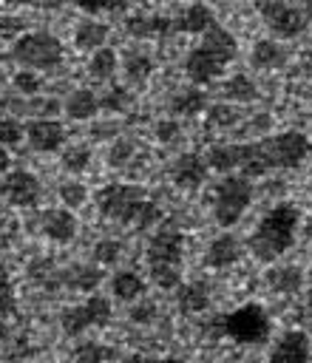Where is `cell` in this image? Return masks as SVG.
<instances>
[{"instance_id":"obj_9","label":"cell","mask_w":312,"mask_h":363,"mask_svg":"<svg viewBox=\"0 0 312 363\" xmlns=\"http://www.w3.org/2000/svg\"><path fill=\"white\" fill-rule=\"evenodd\" d=\"M108 320H111V301L102 298V295H91L82 303L68 306L60 315V326L68 337H77V335H82L88 329H96V326H105Z\"/></svg>"},{"instance_id":"obj_33","label":"cell","mask_w":312,"mask_h":363,"mask_svg":"<svg viewBox=\"0 0 312 363\" xmlns=\"http://www.w3.org/2000/svg\"><path fill=\"white\" fill-rule=\"evenodd\" d=\"M113 357V349L96 343V340H79L71 352V360L74 363H105Z\"/></svg>"},{"instance_id":"obj_5","label":"cell","mask_w":312,"mask_h":363,"mask_svg":"<svg viewBox=\"0 0 312 363\" xmlns=\"http://www.w3.org/2000/svg\"><path fill=\"white\" fill-rule=\"evenodd\" d=\"M250 201H252L250 179H244L241 173H227L213 190V216L221 227H233L244 216Z\"/></svg>"},{"instance_id":"obj_16","label":"cell","mask_w":312,"mask_h":363,"mask_svg":"<svg viewBox=\"0 0 312 363\" xmlns=\"http://www.w3.org/2000/svg\"><path fill=\"white\" fill-rule=\"evenodd\" d=\"M125 31L136 40H159L173 31V20L165 14H130L125 20Z\"/></svg>"},{"instance_id":"obj_24","label":"cell","mask_w":312,"mask_h":363,"mask_svg":"<svg viewBox=\"0 0 312 363\" xmlns=\"http://www.w3.org/2000/svg\"><path fill=\"white\" fill-rule=\"evenodd\" d=\"M207 108V96L201 88L190 85V88H179L170 99V113H182V116H196Z\"/></svg>"},{"instance_id":"obj_25","label":"cell","mask_w":312,"mask_h":363,"mask_svg":"<svg viewBox=\"0 0 312 363\" xmlns=\"http://www.w3.org/2000/svg\"><path fill=\"white\" fill-rule=\"evenodd\" d=\"M62 281L77 292H94L99 286V281H102V269L99 267H88V264H71L62 272Z\"/></svg>"},{"instance_id":"obj_6","label":"cell","mask_w":312,"mask_h":363,"mask_svg":"<svg viewBox=\"0 0 312 363\" xmlns=\"http://www.w3.org/2000/svg\"><path fill=\"white\" fill-rule=\"evenodd\" d=\"M258 145H261V153H264V162H267L269 170L298 167L312 153V142L301 130H284V133L261 139Z\"/></svg>"},{"instance_id":"obj_11","label":"cell","mask_w":312,"mask_h":363,"mask_svg":"<svg viewBox=\"0 0 312 363\" xmlns=\"http://www.w3.org/2000/svg\"><path fill=\"white\" fill-rule=\"evenodd\" d=\"M224 60L213 51V48H207V45H193L190 51H187V57H184V74H187V79L196 85V88H201V85H210V82H216L221 74H224Z\"/></svg>"},{"instance_id":"obj_32","label":"cell","mask_w":312,"mask_h":363,"mask_svg":"<svg viewBox=\"0 0 312 363\" xmlns=\"http://www.w3.org/2000/svg\"><path fill=\"white\" fill-rule=\"evenodd\" d=\"M221 91H224V96L233 99V102H252V99L258 96V88H255V82H252L247 74H233V77H227Z\"/></svg>"},{"instance_id":"obj_35","label":"cell","mask_w":312,"mask_h":363,"mask_svg":"<svg viewBox=\"0 0 312 363\" xmlns=\"http://www.w3.org/2000/svg\"><path fill=\"white\" fill-rule=\"evenodd\" d=\"M60 162H62V167L68 173H82L91 164V147L88 145H71V147H65Z\"/></svg>"},{"instance_id":"obj_39","label":"cell","mask_w":312,"mask_h":363,"mask_svg":"<svg viewBox=\"0 0 312 363\" xmlns=\"http://www.w3.org/2000/svg\"><path fill=\"white\" fill-rule=\"evenodd\" d=\"M11 85H14L23 96H34V94H40V88H43V77H40V71L20 68V71L11 77Z\"/></svg>"},{"instance_id":"obj_8","label":"cell","mask_w":312,"mask_h":363,"mask_svg":"<svg viewBox=\"0 0 312 363\" xmlns=\"http://www.w3.org/2000/svg\"><path fill=\"white\" fill-rule=\"evenodd\" d=\"M224 332L235 343H261L269 337V315L261 303H244L224 318Z\"/></svg>"},{"instance_id":"obj_28","label":"cell","mask_w":312,"mask_h":363,"mask_svg":"<svg viewBox=\"0 0 312 363\" xmlns=\"http://www.w3.org/2000/svg\"><path fill=\"white\" fill-rule=\"evenodd\" d=\"M176 303L184 315H196V312H204L210 306V298H207V286L204 284H184L179 286V295H176Z\"/></svg>"},{"instance_id":"obj_50","label":"cell","mask_w":312,"mask_h":363,"mask_svg":"<svg viewBox=\"0 0 312 363\" xmlns=\"http://www.w3.org/2000/svg\"><path fill=\"white\" fill-rule=\"evenodd\" d=\"M3 3H9V6H26V3H31V0H3Z\"/></svg>"},{"instance_id":"obj_7","label":"cell","mask_w":312,"mask_h":363,"mask_svg":"<svg viewBox=\"0 0 312 363\" xmlns=\"http://www.w3.org/2000/svg\"><path fill=\"white\" fill-rule=\"evenodd\" d=\"M255 11L261 14L264 26L278 40H292L303 34L312 17V11H303L301 6H292L289 0H255Z\"/></svg>"},{"instance_id":"obj_2","label":"cell","mask_w":312,"mask_h":363,"mask_svg":"<svg viewBox=\"0 0 312 363\" xmlns=\"http://www.w3.org/2000/svg\"><path fill=\"white\" fill-rule=\"evenodd\" d=\"M298 221H301V213L295 204L284 201V204H275L252 230L247 247L252 252L255 261L261 264H272L278 261L295 241V233H298Z\"/></svg>"},{"instance_id":"obj_37","label":"cell","mask_w":312,"mask_h":363,"mask_svg":"<svg viewBox=\"0 0 312 363\" xmlns=\"http://www.w3.org/2000/svg\"><path fill=\"white\" fill-rule=\"evenodd\" d=\"M57 193H60V201H62L65 210H77V207H82L85 199H88V190H85L82 182H62Z\"/></svg>"},{"instance_id":"obj_47","label":"cell","mask_w":312,"mask_h":363,"mask_svg":"<svg viewBox=\"0 0 312 363\" xmlns=\"http://www.w3.org/2000/svg\"><path fill=\"white\" fill-rule=\"evenodd\" d=\"M9 164H11V156H9V150L0 145V179L9 173Z\"/></svg>"},{"instance_id":"obj_42","label":"cell","mask_w":312,"mask_h":363,"mask_svg":"<svg viewBox=\"0 0 312 363\" xmlns=\"http://www.w3.org/2000/svg\"><path fill=\"white\" fill-rule=\"evenodd\" d=\"M130 156H133V145L125 142V139H119V142H113L111 150H108V164H111V167H122Z\"/></svg>"},{"instance_id":"obj_15","label":"cell","mask_w":312,"mask_h":363,"mask_svg":"<svg viewBox=\"0 0 312 363\" xmlns=\"http://www.w3.org/2000/svg\"><path fill=\"white\" fill-rule=\"evenodd\" d=\"M241 252H244V247H241L238 235L221 233V235H216L210 241V247L204 252V264L213 267V269H224V267H233L241 258Z\"/></svg>"},{"instance_id":"obj_17","label":"cell","mask_w":312,"mask_h":363,"mask_svg":"<svg viewBox=\"0 0 312 363\" xmlns=\"http://www.w3.org/2000/svg\"><path fill=\"white\" fill-rule=\"evenodd\" d=\"M170 176H173V182H176L179 187L193 190V187H199V184L204 182V176H207V162H204L201 153H182V156L173 162Z\"/></svg>"},{"instance_id":"obj_19","label":"cell","mask_w":312,"mask_h":363,"mask_svg":"<svg viewBox=\"0 0 312 363\" xmlns=\"http://www.w3.org/2000/svg\"><path fill=\"white\" fill-rule=\"evenodd\" d=\"M238 159H241V142H216L204 153L207 167L216 170V173H221V176L238 170Z\"/></svg>"},{"instance_id":"obj_40","label":"cell","mask_w":312,"mask_h":363,"mask_svg":"<svg viewBox=\"0 0 312 363\" xmlns=\"http://www.w3.org/2000/svg\"><path fill=\"white\" fill-rule=\"evenodd\" d=\"M20 139H26V125H20V122L11 119V116H3V119H0V145H3V147L20 145Z\"/></svg>"},{"instance_id":"obj_31","label":"cell","mask_w":312,"mask_h":363,"mask_svg":"<svg viewBox=\"0 0 312 363\" xmlns=\"http://www.w3.org/2000/svg\"><path fill=\"white\" fill-rule=\"evenodd\" d=\"M238 111L233 108V105H227V102H216V105H210L207 108V113H204V128L207 130H230V128H235L238 125Z\"/></svg>"},{"instance_id":"obj_14","label":"cell","mask_w":312,"mask_h":363,"mask_svg":"<svg viewBox=\"0 0 312 363\" xmlns=\"http://www.w3.org/2000/svg\"><path fill=\"white\" fill-rule=\"evenodd\" d=\"M40 230H43L45 238H51V241H57V244H68V241H74V235H77V218H74V213L65 210V207H51V210H43V216H40Z\"/></svg>"},{"instance_id":"obj_21","label":"cell","mask_w":312,"mask_h":363,"mask_svg":"<svg viewBox=\"0 0 312 363\" xmlns=\"http://www.w3.org/2000/svg\"><path fill=\"white\" fill-rule=\"evenodd\" d=\"M286 62V48L275 40H258L250 51V65L258 71H275Z\"/></svg>"},{"instance_id":"obj_4","label":"cell","mask_w":312,"mask_h":363,"mask_svg":"<svg viewBox=\"0 0 312 363\" xmlns=\"http://www.w3.org/2000/svg\"><path fill=\"white\" fill-rule=\"evenodd\" d=\"M11 60L31 71L57 68L62 62V43L48 31H26L11 43Z\"/></svg>"},{"instance_id":"obj_13","label":"cell","mask_w":312,"mask_h":363,"mask_svg":"<svg viewBox=\"0 0 312 363\" xmlns=\"http://www.w3.org/2000/svg\"><path fill=\"white\" fill-rule=\"evenodd\" d=\"M306 360H309V337L301 329L284 332L272 343L269 357H267V363H306Z\"/></svg>"},{"instance_id":"obj_44","label":"cell","mask_w":312,"mask_h":363,"mask_svg":"<svg viewBox=\"0 0 312 363\" xmlns=\"http://www.w3.org/2000/svg\"><path fill=\"white\" fill-rule=\"evenodd\" d=\"M179 133H182V128H179L176 119H162V122H156V139H159V142H173Z\"/></svg>"},{"instance_id":"obj_34","label":"cell","mask_w":312,"mask_h":363,"mask_svg":"<svg viewBox=\"0 0 312 363\" xmlns=\"http://www.w3.org/2000/svg\"><path fill=\"white\" fill-rule=\"evenodd\" d=\"M11 315H17V295L9 267L0 264V318H11Z\"/></svg>"},{"instance_id":"obj_43","label":"cell","mask_w":312,"mask_h":363,"mask_svg":"<svg viewBox=\"0 0 312 363\" xmlns=\"http://www.w3.org/2000/svg\"><path fill=\"white\" fill-rule=\"evenodd\" d=\"M156 318V303L153 301H133V306H130V320L133 323H150Z\"/></svg>"},{"instance_id":"obj_3","label":"cell","mask_w":312,"mask_h":363,"mask_svg":"<svg viewBox=\"0 0 312 363\" xmlns=\"http://www.w3.org/2000/svg\"><path fill=\"white\" fill-rule=\"evenodd\" d=\"M182 252H184V235L173 227H162L147 241V269L150 281L159 289H176L182 281Z\"/></svg>"},{"instance_id":"obj_38","label":"cell","mask_w":312,"mask_h":363,"mask_svg":"<svg viewBox=\"0 0 312 363\" xmlns=\"http://www.w3.org/2000/svg\"><path fill=\"white\" fill-rule=\"evenodd\" d=\"M119 255H122V241H119V238H99V241L94 244V261L102 264V267L116 264Z\"/></svg>"},{"instance_id":"obj_12","label":"cell","mask_w":312,"mask_h":363,"mask_svg":"<svg viewBox=\"0 0 312 363\" xmlns=\"http://www.w3.org/2000/svg\"><path fill=\"white\" fill-rule=\"evenodd\" d=\"M26 142L40 153H57L65 145V128L57 119H31L26 125Z\"/></svg>"},{"instance_id":"obj_22","label":"cell","mask_w":312,"mask_h":363,"mask_svg":"<svg viewBox=\"0 0 312 363\" xmlns=\"http://www.w3.org/2000/svg\"><path fill=\"white\" fill-rule=\"evenodd\" d=\"M105 40H108V26L105 23H99V20H79L77 23V28H74V45L79 48V51H99L102 45H105Z\"/></svg>"},{"instance_id":"obj_36","label":"cell","mask_w":312,"mask_h":363,"mask_svg":"<svg viewBox=\"0 0 312 363\" xmlns=\"http://www.w3.org/2000/svg\"><path fill=\"white\" fill-rule=\"evenodd\" d=\"M128 102H130V94H128L125 85H111V88L99 96V108L108 111V113H122V111L128 108Z\"/></svg>"},{"instance_id":"obj_30","label":"cell","mask_w":312,"mask_h":363,"mask_svg":"<svg viewBox=\"0 0 312 363\" xmlns=\"http://www.w3.org/2000/svg\"><path fill=\"white\" fill-rule=\"evenodd\" d=\"M116 68H119V57H116V51H113V48L102 45L99 51H94V54H91L88 71H91V77H94V79L105 82V79H111V77L116 74Z\"/></svg>"},{"instance_id":"obj_10","label":"cell","mask_w":312,"mask_h":363,"mask_svg":"<svg viewBox=\"0 0 312 363\" xmlns=\"http://www.w3.org/2000/svg\"><path fill=\"white\" fill-rule=\"evenodd\" d=\"M0 196L11 207H34L43 196V184L31 170L17 167L0 179Z\"/></svg>"},{"instance_id":"obj_20","label":"cell","mask_w":312,"mask_h":363,"mask_svg":"<svg viewBox=\"0 0 312 363\" xmlns=\"http://www.w3.org/2000/svg\"><path fill=\"white\" fill-rule=\"evenodd\" d=\"M111 292H113L116 301L133 303V301L145 298L147 284H145V278H142L139 272H133V269H119V272L111 278Z\"/></svg>"},{"instance_id":"obj_48","label":"cell","mask_w":312,"mask_h":363,"mask_svg":"<svg viewBox=\"0 0 312 363\" xmlns=\"http://www.w3.org/2000/svg\"><path fill=\"white\" fill-rule=\"evenodd\" d=\"M303 309H306V318L312 320V286L306 289V303H303Z\"/></svg>"},{"instance_id":"obj_1","label":"cell","mask_w":312,"mask_h":363,"mask_svg":"<svg viewBox=\"0 0 312 363\" xmlns=\"http://www.w3.org/2000/svg\"><path fill=\"white\" fill-rule=\"evenodd\" d=\"M94 201H96L99 216L122 221V224H136L139 230H147V227L159 224V218H162L159 204H153L145 196V190L136 184H119V182L105 184L96 190Z\"/></svg>"},{"instance_id":"obj_45","label":"cell","mask_w":312,"mask_h":363,"mask_svg":"<svg viewBox=\"0 0 312 363\" xmlns=\"http://www.w3.org/2000/svg\"><path fill=\"white\" fill-rule=\"evenodd\" d=\"M20 34H26L23 31V20H17V17H0V37H6V40H17Z\"/></svg>"},{"instance_id":"obj_41","label":"cell","mask_w":312,"mask_h":363,"mask_svg":"<svg viewBox=\"0 0 312 363\" xmlns=\"http://www.w3.org/2000/svg\"><path fill=\"white\" fill-rule=\"evenodd\" d=\"M77 9H82L85 14H105V11H119L125 6V0H71Z\"/></svg>"},{"instance_id":"obj_46","label":"cell","mask_w":312,"mask_h":363,"mask_svg":"<svg viewBox=\"0 0 312 363\" xmlns=\"http://www.w3.org/2000/svg\"><path fill=\"white\" fill-rule=\"evenodd\" d=\"M130 363H184L179 357H133Z\"/></svg>"},{"instance_id":"obj_18","label":"cell","mask_w":312,"mask_h":363,"mask_svg":"<svg viewBox=\"0 0 312 363\" xmlns=\"http://www.w3.org/2000/svg\"><path fill=\"white\" fill-rule=\"evenodd\" d=\"M216 26V14L207 3H190L176 20H173V31H182V34H204L207 28Z\"/></svg>"},{"instance_id":"obj_49","label":"cell","mask_w":312,"mask_h":363,"mask_svg":"<svg viewBox=\"0 0 312 363\" xmlns=\"http://www.w3.org/2000/svg\"><path fill=\"white\" fill-rule=\"evenodd\" d=\"M303 230H306V235H309V241H312V216L306 218V227H303Z\"/></svg>"},{"instance_id":"obj_27","label":"cell","mask_w":312,"mask_h":363,"mask_svg":"<svg viewBox=\"0 0 312 363\" xmlns=\"http://www.w3.org/2000/svg\"><path fill=\"white\" fill-rule=\"evenodd\" d=\"M99 111V96L91 91V88H77L71 91V96L65 99V113L71 119H91L94 113Z\"/></svg>"},{"instance_id":"obj_26","label":"cell","mask_w":312,"mask_h":363,"mask_svg":"<svg viewBox=\"0 0 312 363\" xmlns=\"http://www.w3.org/2000/svg\"><path fill=\"white\" fill-rule=\"evenodd\" d=\"M267 284L269 289H275L278 295H295L301 286H303V272L301 267H275L267 272Z\"/></svg>"},{"instance_id":"obj_29","label":"cell","mask_w":312,"mask_h":363,"mask_svg":"<svg viewBox=\"0 0 312 363\" xmlns=\"http://www.w3.org/2000/svg\"><path fill=\"white\" fill-rule=\"evenodd\" d=\"M122 71H125L128 82L142 85V82L153 74V60H150V54H145V51H128L125 60H122Z\"/></svg>"},{"instance_id":"obj_23","label":"cell","mask_w":312,"mask_h":363,"mask_svg":"<svg viewBox=\"0 0 312 363\" xmlns=\"http://www.w3.org/2000/svg\"><path fill=\"white\" fill-rule=\"evenodd\" d=\"M201 45L213 48L224 62H233V60H235V54H238V43H235L233 31H227V28H224V26H218V23L201 34Z\"/></svg>"}]
</instances>
